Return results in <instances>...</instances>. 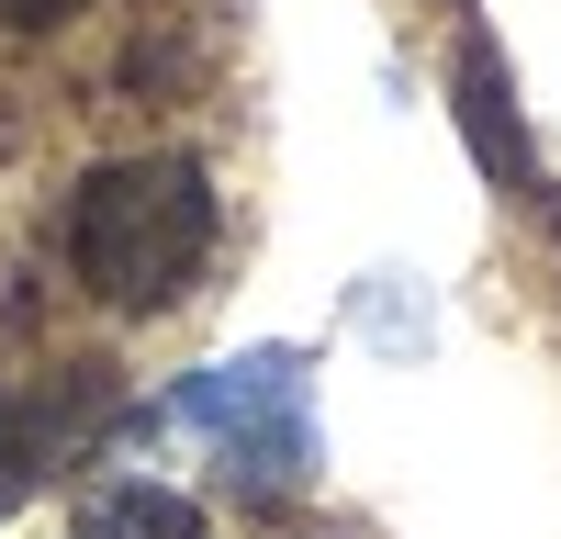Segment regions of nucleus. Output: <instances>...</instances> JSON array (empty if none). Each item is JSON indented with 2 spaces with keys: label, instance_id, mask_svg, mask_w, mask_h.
I'll return each instance as SVG.
<instances>
[{
  "label": "nucleus",
  "instance_id": "nucleus-5",
  "mask_svg": "<svg viewBox=\"0 0 561 539\" xmlns=\"http://www.w3.org/2000/svg\"><path fill=\"white\" fill-rule=\"evenodd\" d=\"M68 449V404L45 416V404H23V393H0V517L23 506V494L45 483V461Z\"/></svg>",
  "mask_w": 561,
  "mask_h": 539
},
{
  "label": "nucleus",
  "instance_id": "nucleus-6",
  "mask_svg": "<svg viewBox=\"0 0 561 539\" xmlns=\"http://www.w3.org/2000/svg\"><path fill=\"white\" fill-rule=\"evenodd\" d=\"M68 12H90V0H0V23H12V34H57Z\"/></svg>",
  "mask_w": 561,
  "mask_h": 539
},
{
  "label": "nucleus",
  "instance_id": "nucleus-1",
  "mask_svg": "<svg viewBox=\"0 0 561 539\" xmlns=\"http://www.w3.org/2000/svg\"><path fill=\"white\" fill-rule=\"evenodd\" d=\"M225 203L203 158H102L68 203V270L113 314H169L214 270Z\"/></svg>",
  "mask_w": 561,
  "mask_h": 539
},
{
  "label": "nucleus",
  "instance_id": "nucleus-3",
  "mask_svg": "<svg viewBox=\"0 0 561 539\" xmlns=\"http://www.w3.org/2000/svg\"><path fill=\"white\" fill-rule=\"evenodd\" d=\"M79 539H214L192 494H169V483H90L79 494Z\"/></svg>",
  "mask_w": 561,
  "mask_h": 539
},
{
  "label": "nucleus",
  "instance_id": "nucleus-4",
  "mask_svg": "<svg viewBox=\"0 0 561 539\" xmlns=\"http://www.w3.org/2000/svg\"><path fill=\"white\" fill-rule=\"evenodd\" d=\"M460 135L483 147L494 180H517V192H528V147H517V113H505V68H494V45H472V57H460Z\"/></svg>",
  "mask_w": 561,
  "mask_h": 539
},
{
  "label": "nucleus",
  "instance_id": "nucleus-2",
  "mask_svg": "<svg viewBox=\"0 0 561 539\" xmlns=\"http://www.w3.org/2000/svg\"><path fill=\"white\" fill-rule=\"evenodd\" d=\"M169 416L192 427L225 483L259 494V506H280L293 483H314L325 461V438H314V359L304 348H237V359H214V371H192L169 393Z\"/></svg>",
  "mask_w": 561,
  "mask_h": 539
}]
</instances>
